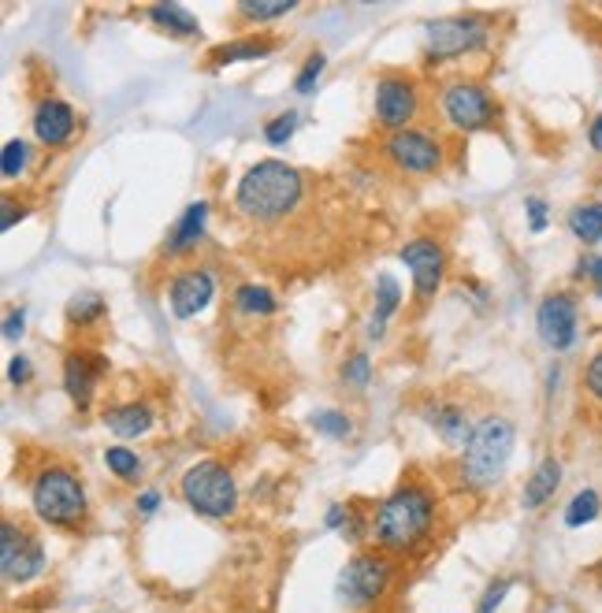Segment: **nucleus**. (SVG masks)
<instances>
[{
	"mask_svg": "<svg viewBox=\"0 0 602 613\" xmlns=\"http://www.w3.org/2000/svg\"><path fill=\"white\" fill-rule=\"evenodd\" d=\"M368 379H373V361H368V354L346 357V365H343V384L354 387V390H365Z\"/></svg>",
	"mask_w": 602,
	"mask_h": 613,
	"instance_id": "2f4dec72",
	"label": "nucleus"
},
{
	"mask_svg": "<svg viewBox=\"0 0 602 613\" xmlns=\"http://www.w3.org/2000/svg\"><path fill=\"white\" fill-rule=\"evenodd\" d=\"M324 68H327V60H324V52H313L309 60H305V68L298 71V79H294V90L298 93H313L316 86V79L324 75Z\"/></svg>",
	"mask_w": 602,
	"mask_h": 613,
	"instance_id": "72a5a7b5",
	"label": "nucleus"
},
{
	"mask_svg": "<svg viewBox=\"0 0 602 613\" xmlns=\"http://www.w3.org/2000/svg\"><path fill=\"white\" fill-rule=\"evenodd\" d=\"M524 208H528V227H532L535 235L547 231V201L543 197H528Z\"/></svg>",
	"mask_w": 602,
	"mask_h": 613,
	"instance_id": "e433bc0d",
	"label": "nucleus"
},
{
	"mask_svg": "<svg viewBox=\"0 0 602 613\" xmlns=\"http://www.w3.org/2000/svg\"><path fill=\"white\" fill-rule=\"evenodd\" d=\"M384 156L406 175H431L442 167V145L425 131H398L384 142Z\"/></svg>",
	"mask_w": 602,
	"mask_h": 613,
	"instance_id": "9d476101",
	"label": "nucleus"
},
{
	"mask_svg": "<svg viewBox=\"0 0 602 613\" xmlns=\"http://www.w3.org/2000/svg\"><path fill=\"white\" fill-rule=\"evenodd\" d=\"M30 505H34L41 521L49 528H60V532H82L90 521V499L79 472L60 461L41 464L34 472V480H30Z\"/></svg>",
	"mask_w": 602,
	"mask_h": 613,
	"instance_id": "7ed1b4c3",
	"label": "nucleus"
},
{
	"mask_svg": "<svg viewBox=\"0 0 602 613\" xmlns=\"http://www.w3.org/2000/svg\"><path fill=\"white\" fill-rule=\"evenodd\" d=\"M104 428L120 439H139L153 428V409L145 401H123V406L104 409Z\"/></svg>",
	"mask_w": 602,
	"mask_h": 613,
	"instance_id": "f3484780",
	"label": "nucleus"
},
{
	"mask_svg": "<svg viewBox=\"0 0 602 613\" xmlns=\"http://www.w3.org/2000/svg\"><path fill=\"white\" fill-rule=\"evenodd\" d=\"M390 576H395V565H390V554L384 551H361L346 562L343 576H339V599L350 610H373L379 599L387 595Z\"/></svg>",
	"mask_w": 602,
	"mask_h": 613,
	"instance_id": "423d86ee",
	"label": "nucleus"
},
{
	"mask_svg": "<svg viewBox=\"0 0 602 613\" xmlns=\"http://www.w3.org/2000/svg\"><path fill=\"white\" fill-rule=\"evenodd\" d=\"M442 115L458 126V131H488L494 123V104L488 90L477 82H453L442 90Z\"/></svg>",
	"mask_w": 602,
	"mask_h": 613,
	"instance_id": "9b49d317",
	"label": "nucleus"
},
{
	"mask_svg": "<svg viewBox=\"0 0 602 613\" xmlns=\"http://www.w3.org/2000/svg\"><path fill=\"white\" fill-rule=\"evenodd\" d=\"M491 23L483 16H447L428 23L425 38H428V52L436 60H453L465 57V52H477L483 41H488Z\"/></svg>",
	"mask_w": 602,
	"mask_h": 613,
	"instance_id": "6e6552de",
	"label": "nucleus"
},
{
	"mask_svg": "<svg viewBox=\"0 0 602 613\" xmlns=\"http://www.w3.org/2000/svg\"><path fill=\"white\" fill-rule=\"evenodd\" d=\"M535 327L551 350H569L577 343V302L569 294H547L535 309Z\"/></svg>",
	"mask_w": 602,
	"mask_h": 613,
	"instance_id": "ddd939ff",
	"label": "nucleus"
},
{
	"mask_svg": "<svg viewBox=\"0 0 602 613\" xmlns=\"http://www.w3.org/2000/svg\"><path fill=\"white\" fill-rule=\"evenodd\" d=\"M45 546L34 535V528L16 521V517H4V524H0V569H4L8 584H30L45 573Z\"/></svg>",
	"mask_w": 602,
	"mask_h": 613,
	"instance_id": "0eeeda50",
	"label": "nucleus"
},
{
	"mask_svg": "<svg viewBox=\"0 0 602 613\" xmlns=\"http://www.w3.org/2000/svg\"><path fill=\"white\" fill-rule=\"evenodd\" d=\"M346 517H350V510H346V505H331V510H327V528H343Z\"/></svg>",
	"mask_w": 602,
	"mask_h": 613,
	"instance_id": "79ce46f5",
	"label": "nucleus"
},
{
	"mask_svg": "<svg viewBox=\"0 0 602 613\" xmlns=\"http://www.w3.org/2000/svg\"><path fill=\"white\" fill-rule=\"evenodd\" d=\"M431 428L439 431L442 439L450 442V447H465L472 436V428H469V413H465L461 406H450V401H442V406L431 409Z\"/></svg>",
	"mask_w": 602,
	"mask_h": 613,
	"instance_id": "aec40b11",
	"label": "nucleus"
},
{
	"mask_svg": "<svg viewBox=\"0 0 602 613\" xmlns=\"http://www.w3.org/2000/svg\"><path fill=\"white\" fill-rule=\"evenodd\" d=\"M506 591H510V580H494V584H491L488 591H483L477 613H494V610H499L502 599H506Z\"/></svg>",
	"mask_w": 602,
	"mask_h": 613,
	"instance_id": "c9c22d12",
	"label": "nucleus"
},
{
	"mask_svg": "<svg viewBox=\"0 0 602 613\" xmlns=\"http://www.w3.org/2000/svg\"><path fill=\"white\" fill-rule=\"evenodd\" d=\"M104 464H109V469L120 476V480H126V483H134V480H139V472H142L139 453L126 450V447H104Z\"/></svg>",
	"mask_w": 602,
	"mask_h": 613,
	"instance_id": "c85d7f7f",
	"label": "nucleus"
},
{
	"mask_svg": "<svg viewBox=\"0 0 602 613\" xmlns=\"http://www.w3.org/2000/svg\"><path fill=\"white\" fill-rule=\"evenodd\" d=\"M205 219H208V205L205 201H194V205H186V213L183 219L172 227V235H167V246L164 253L167 257H178V253H186V249H194L201 235H205Z\"/></svg>",
	"mask_w": 602,
	"mask_h": 613,
	"instance_id": "a211bd4d",
	"label": "nucleus"
},
{
	"mask_svg": "<svg viewBox=\"0 0 602 613\" xmlns=\"http://www.w3.org/2000/svg\"><path fill=\"white\" fill-rule=\"evenodd\" d=\"M104 368H109V357L93 350H71L63 357V387H68V395L79 409H86L93 401V390H98Z\"/></svg>",
	"mask_w": 602,
	"mask_h": 613,
	"instance_id": "2eb2a0df",
	"label": "nucleus"
},
{
	"mask_svg": "<svg viewBox=\"0 0 602 613\" xmlns=\"http://www.w3.org/2000/svg\"><path fill=\"white\" fill-rule=\"evenodd\" d=\"M305 190H309V183H305L298 167L283 161H261L238 178L235 208L249 224L276 227V224H287L305 205Z\"/></svg>",
	"mask_w": 602,
	"mask_h": 613,
	"instance_id": "f257e3e1",
	"label": "nucleus"
},
{
	"mask_svg": "<svg viewBox=\"0 0 602 613\" xmlns=\"http://www.w3.org/2000/svg\"><path fill=\"white\" fill-rule=\"evenodd\" d=\"M313 428L324 431V436H331V439H346L354 431L350 417L339 413V409H324V413H313Z\"/></svg>",
	"mask_w": 602,
	"mask_h": 613,
	"instance_id": "c756f323",
	"label": "nucleus"
},
{
	"mask_svg": "<svg viewBox=\"0 0 602 613\" xmlns=\"http://www.w3.org/2000/svg\"><path fill=\"white\" fill-rule=\"evenodd\" d=\"M23 216H27V208H23V205H16L12 197H4V216H0V231H4V235H8V231L16 227V219H23Z\"/></svg>",
	"mask_w": 602,
	"mask_h": 613,
	"instance_id": "4c0bfd02",
	"label": "nucleus"
},
{
	"mask_svg": "<svg viewBox=\"0 0 602 613\" xmlns=\"http://www.w3.org/2000/svg\"><path fill=\"white\" fill-rule=\"evenodd\" d=\"M156 505H161V494H156V491H145L142 499H139V510H142V513H153Z\"/></svg>",
	"mask_w": 602,
	"mask_h": 613,
	"instance_id": "37998d69",
	"label": "nucleus"
},
{
	"mask_svg": "<svg viewBox=\"0 0 602 613\" xmlns=\"http://www.w3.org/2000/svg\"><path fill=\"white\" fill-rule=\"evenodd\" d=\"M580 276H588L591 283H595V290H599V298H602V257L580 260Z\"/></svg>",
	"mask_w": 602,
	"mask_h": 613,
	"instance_id": "58836bf2",
	"label": "nucleus"
},
{
	"mask_svg": "<svg viewBox=\"0 0 602 613\" xmlns=\"http://www.w3.org/2000/svg\"><path fill=\"white\" fill-rule=\"evenodd\" d=\"M584 390L602 406V350L591 357L588 368H584Z\"/></svg>",
	"mask_w": 602,
	"mask_h": 613,
	"instance_id": "f704fd0d",
	"label": "nucleus"
},
{
	"mask_svg": "<svg viewBox=\"0 0 602 613\" xmlns=\"http://www.w3.org/2000/svg\"><path fill=\"white\" fill-rule=\"evenodd\" d=\"M599 569H602V562H599Z\"/></svg>",
	"mask_w": 602,
	"mask_h": 613,
	"instance_id": "a18cd8bd",
	"label": "nucleus"
},
{
	"mask_svg": "<svg viewBox=\"0 0 602 613\" xmlns=\"http://www.w3.org/2000/svg\"><path fill=\"white\" fill-rule=\"evenodd\" d=\"M104 316V298L101 294H75L68 305V320L75 327H90Z\"/></svg>",
	"mask_w": 602,
	"mask_h": 613,
	"instance_id": "bb28decb",
	"label": "nucleus"
},
{
	"mask_svg": "<svg viewBox=\"0 0 602 613\" xmlns=\"http://www.w3.org/2000/svg\"><path fill=\"white\" fill-rule=\"evenodd\" d=\"M569 231L580 238V242H602V205L599 201H588V205H577L569 213Z\"/></svg>",
	"mask_w": 602,
	"mask_h": 613,
	"instance_id": "5701e85b",
	"label": "nucleus"
},
{
	"mask_svg": "<svg viewBox=\"0 0 602 613\" xmlns=\"http://www.w3.org/2000/svg\"><path fill=\"white\" fill-rule=\"evenodd\" d=\"M27 376H30L27 357H12V365H8V379H12L16 387H23V384H27Z\"/></svg>",
	"mask_w": 602,
	"mask_h": 613,
	"instance_id": "ea45409f",
	"label": "nucleus"
},
{
	"mask_svg": "<svg viewBox=\"0 0 602 613\" xmlns=\"http://www.w3.org/2000/svg\"><path fill=\"white\" fill-rule=\"evenodd\" d=\"M213 294H216V283L205 268H186V272H178L172 279V287H167V302H172V313L178 320H194L197 313L208 309Z\"/></svg>",
	"mask_w": 602,
	"mask_h": 613,
	"instance_id": "4468645a",
	"label": "nucleus"
},
{
	"mask_svg": "<svg viewBox=\"0 0 602 613\" xmlns=\"http://www.w3.org/2000/svg\"><path fill=\"white\" fill-rule=\"evenodd\" d=\"M591 150H602V115H595V123H591Z\"/></svg>",
	"mask_w": 602,
	"mask_h": 613,
	"instance_id": "c03bdc74",
	"label": "nucleus"
},
{
	"mask_svg": "<svg viewBox=\"0 0 602 613\" xmlns=\"http://www.w3.org/2000/svg\"><path fill=\"white\" fill-rule=\"evenodd\" d=\"M294 126H298V115H294V112L276 115V120H268V126H264V142H268V145H287L294 139Z\"/></svg>",
	"mask_w": 602,
	"mask_h": 613,
	"instance_id": "473e14b6",
	"label": "nucleus"
},
{
	"mask_svg": "<svg viewBox=\"0 0 602 613\" xmlns=\"http://www.w3.org/2000/svg\"><path fill=\"white\" fill-rule=\"evenodd\" d=\"M23 324H27V313H23V309L8 313V320H4V338H19V335H23Z\"/></svg>",
	"mask_w": 602,
	"mask_h": 613,
	"instance_id": "a19ab883",
	"label": "nucleus"
},
{
	"mask_svg": "<svg viewBox=\"0 0 602 613\" xmlns=\"http://www.w3.org/2000/svg\"><path fill=\"white\" fill-rule=\"evenodd\" d=\"M558 483H562V461L543 458L540 469L528 476V483H524V499H521L524 510H540L543 502H551L554 491H558Z\"/></svg>",
	"mask_w": 602,
	"mask_h": 613,
	"instance_id": "6ab92c4d",
	"label": "nucleus"
},
{
	"mask_svg": "<svg viewBox=\"0 0 602 613\" xmlns=\"http://www.w3.org/2000/svg\"><path fill=\"white\" fill-rule=\"evenodd\" d=\"M272 49H276V41H268V38H242V41H227V45L213 49L208 52V60H213L216 68H224V63L261 60V57H268Z\"/></svg>",
	"mask_w": 602,
	"mask_h": 613,
	"instance_id": "412c9836",
	"label": "nucleus"
},
{
	"mask_svg": "<svg viewBox=\"0 0 602 613\" xmlns=\"http://www.w3.org/2000/svg\"><path fill=\"white\" fill-rule=\"evenodd\" d=\"M436 491L420 480L398 483L395 491L379 502L376 521H373V539L384 554H414L417 546H425L436 528Z\"/></svg>",
	"mask_w": 602,
	"mask_h": 613,
	"instance_id": "f03ea898",
	"label": "nucleus"
},
{
	"mask_svg": "<svg viewBox=\"0 0 602 613\" xmlns=\"http://www.w3.org/2000/svg\"><path fill=\"white\" fill-rule=\"evenodd\" d=\"M420 115V90L406 75H384L376 82V120L390 134L409 131Z\"/></svg>",
	"mask_w": 602,
	"mask_h": 613,
	"instance_id": "1a4fd4ad",
	"label": "nucleus"
},
{
	"mask_svg": "<svg viewBox=\"0 0 602 613\" xmlns=\"http://www.w3.org/2000/svg\"><path fill=\"white\" fill-rule=\"evenodd\" d=\"M27 161H30V145H27V142L12 139V142L4 145V161H0V172H4L8 183H12V178L23 175Z\"/></svg>",
	"mask_w": 602,
	"mask_h": 613,
	"instance_id": "7c9ffc66",
	"label": "nucleus"
},
{
	"mask_svg": "<svg viewBox=\"0 0 602 613\" xmlns=\"http://www.w3.org/2000/svg\"><path fill=\"white\" fill-rule=\"evenodd\" d=\"M599 491H580V494H573V502L565 505V524L569 528H584V524H591L599 517Z\"/></svg>",
	"mask_w": 602,
	"mask_h": 613,
	"instance_id": "cd10ccee",
	"label": "nucleus"
},
{
	"mask_svg": "<svg viewBox=\"0 0 602 613\" xmlns=\"http://www.w3.org/2000/svg\"><path fill=\"white\" fill-rule=\"evenodd\" d=\"M513 439L517 431L506 417H483L477 428H472L469 442L461 447V483L472 491H488L506 476V464H510L513 453Z\"/></svg>",
	"mask_w": 602,
	"mask_h": 613,
	"instance_id": "20e7f679",
	"label": "nucleus"
},
{
	"mask_svg": "<svg viewBox=\"0 0 602 613\" xmlns=\"http://www.w3.org/2000/svg\"><path fill=\"white\" fill-rule=\"evenodd\" d=\"M75 126H79L75 109H71L68 101L45 98V101L38 104V112H34V134H38L41 145H49V150H60V145L71 142Z\"/></svg>",
	"mask_w": 602,
	"mask_h": 613,
	"instance_id": "dca6fc26",
	"label": "nucleus"
},
{
	"mask_svg": "<svg viewBox=\"0 0 602 613\" xmlns=\"http://www.w3.org/2000/svg\"><path fill=\"white\" fill-rule=\"evenodd\" d=\"M235 309L249 313V316H272L279 309L276 294H272L268 287H257V283H246V287L235 290Z\"/></svg>",
	"mask_w": 602,
	"mask_h": 613,
	"instance_id": "b1692460",
	"label": "nucleus"
},
{
	"mask_svg": "<svg viewBox=\"0 0 602 613\" xmlns=\"http://www.w3.org/2000/svg\"><path fill=\"white\" fill-rule=\"evenodd\" d=\"M294 8H298L294 0H242V4H238V16L249 19V23H268V19L290 16Z\"/></svg>",
	"mask_w": 602,
	"mask_h": 613,
	"instance_id": "a878e982",
	"label": "nucleus"
},
{
	"mask_svg": "<svg viewBox=\"0 0 602 613\" xmlns=\"http://www.w3.org/2000/svg\"><path fill=\"white\" fill-rule=\"evenodd\" d=\"M398 302H401V290H398V283L390 279V276H379V287H376V313H373V331L376 338L384 335V324L395 316V309H398Z\"/></svg>",
	"mask_w": 602,
	"mask_h": 613,
	"instance_id": "393cba45",
	"label": "nucleus"
},
{
	"mask_svg": "<svg viewBox=\"0 0 602 613\" xmlns=\"http://www.w3.org/2000/svg\"><path fill=\"white\" fill-rule=\"evenodd\" d=\"M398 257L409 272H414L417 302L436 298V290L442 287V276H447V249H442L436 238H414L401 246Z\"/></svg>",
	"mask_w": 602,
	"mask_h": 613,
	"instance_id": "f8f14e48",
	"label": "nucleus"
},
{
	"mask_svg": "<svg viewBox=\"0 0 602 613\" xmlns=\"http://www.w3.org/2000/svg\"><path fill=\"white\" fill-rule=\"evenodd\" d=\"M178 491H183V502L194 510L197 517H208V521H220V517H231L238 505V488L235 476L224 461L205 458L197 464H190L178 480Z\"/></svg>",
	"mask_w": 602,
	"mask_h": 613,
	"instance_id": "39448f33",
	"label": "nucleus"
},
{
	"mask_svg": "<svg viewBox=\"0 0 602 613\" xmlns=\"http://www.w3.org/2000/svg\"><path fill=\"white\" fill-rule=\"evenodd\" d=\"M150 19L161 30H167V34H175V38H201V23L186 12L183 4H153Z\"/></svg>",
	"mask_w": 602,
	"mask_h": 613,
	"instance_id": "4be33fe9",
	"label": "nucleus"
}]
</instances>
